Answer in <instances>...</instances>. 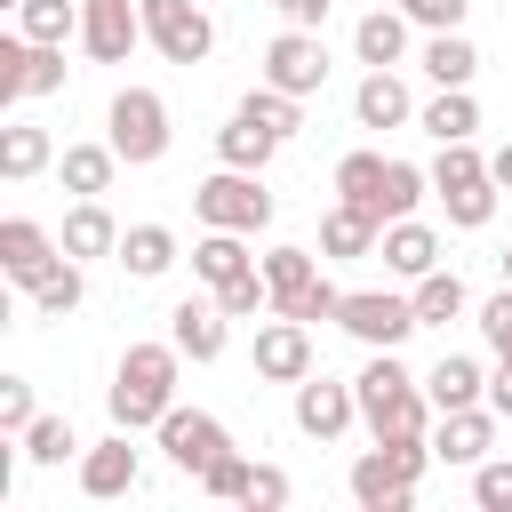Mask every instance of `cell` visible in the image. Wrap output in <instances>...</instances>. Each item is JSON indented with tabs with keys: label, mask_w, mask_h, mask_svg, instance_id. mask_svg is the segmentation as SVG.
<instances>
[{
	"label": "cell",
	"mask_w": 512,
	"mask_h": 512,
	"mask_svg": "<svg viewBox=\"0 0 512 512\" xmlns=\"http://www.w3.org/2000/svg\"><path fill=\"white\" fill-rule=\"evenodd\" d=\"M352 392H360V416H368L376 440H432V392H424L392 352H376V360L352 376Z\"/></svg>",
	"instance_id": "cell-1"
},
{
	"label": "cell",
	"mask_w": 512,
	"mask_h": 512,
	"mask_svg": "<svg viewBox=\"0 0 512 512\" xmlns=\"http://www.w3.org/2000/svg\"><path fill=\"white\" fill-rule=\"evenodd\" d=\"M176 368H184V352L176 344H128L120 352V376H112V424H128V432H144V424H160L168 408H176Z\"/></svg>",
	"instance_id": "cell-2"
},
{
	"label": "cell",
	"mask_w": 512,
	"mask_h": 512,
	"mask_svg": "<svg viewBox=\"0 0 512 512\" xmlns=\"http://www.w3.org/2000/svg\"><path fill=\"white\" fill-rule=\"evenodd\" d=\"M424 464H440L432 440H376V448L352 464V504H360V512H408Z\"/></svg>",
	"instance_id": "cell-3"
},
{
	"label": "cell",
	"mask_w": 512,
	"mask_h": 512,
	"mask_svg": "<svg viewBox=\"0 0 512 512\" xmlns=\"http://www.w3.org/2000/svg\"><path fill=\"white\" fill-rule=\"evenodd\" d=\"M192 208H200V224H216V232H264L272 224V192L256 184V168H216L200 192H192Z\"/></svg>",
	"instance_id": "cell-4"
},
{
	"label": "cell",
	"mask_w": 512,
	"mask_h": 512,
	"mask_svg": "<svg viewBox=\"0 0 512 512\" xmlns=\"http://www.w3.org/2000/svg\"><path fill=\"white\" fill-rule=\"evenodd\" d=\"M264 280H272V312H288V320H336V304H344V288L320 280L312 248H272Z\"/></svg>",
	"instance_id": "cell-5"
},
{
	"label": "cell",
	"mask_w": 512,
	"mask_h": 512,
	"mask_svg": "<svg viewBox=\"0 0 512 512\" xmlns=\"http://www.w3.org/2000/svg\"><path fill=\"white\" fill-rule=\"evenodd\" d=\"M336 328H344V336H360L368 352H400L424 320H416V296H392V288H352V296L336 304Z\"/></svg>",
	"instance_id": "cell-6"
},
{
	"label": "cell",
	"mask_w": 512,
	"mask_h": 512,
	"mask_svg": "<svg viewBox=\"0 0 512 512\" xmlns=\"http://www.w3.org/2000/svg\"><path fill=\"white\" fill-rule=\"evenodd\" d=\"M104 128H112L104 144H112L128 168H152V160L168 152V104H160L152 88H120L112 112H104Z\"/></svg>",
	"instance_id": "cell-7"
},
{
	"label": "cell",
	"mask_w": 512,
	"mask_h": 512,
	"mask_svg": "<svg viewBox=\"0 0 512 512\" xmlns=\"http://www.w3.org/2000/svg\"><path fill=\"white\" fill-rule=\"evenodd\" d=\"M64 88V48L56 40H24V32H0V104H24V96H56Z\"/></svg>",
	"instance_id": "cell-8"
},
{
	"label": "cell",
	"mask_w": 512,
	"mask_h": 512,
	"mask_svg": "<svg viewBox=\"0 0 512 512\" xmlns=\"http://www.w3.org/2000/svg\"><path fill=\"white\" fill-rule=\"evenodd\" d=\"M144 40H152L168 64H208L216 24H208L200 0H144Z\"/></svg>",
	"instance_id": "cell-9"
},
{
	"label": "cell",
	"mask_w": 512,
	"mask_h": 512,
	"mask_svg": "<svg viewBox=\"0 0 512 512\" xmlns=\"http://www.w3.org/2000/svg\"><path fill=\"white\" fill-rule=\"evenodd\" d=\"M152 432H160L168 464H176V472H192V480H200V472H208V464H216V456L232 448V432H224V424H216L208 408H168V416H160Z\"/></svg>",
	"instance_id": "cell-10"
},
{
	"label": "cell",
	"mask_w": 512,
	"mask_h": 512,
	"mask_svg": "<svg viewBox=\"0 0 512 512\" xmlns=\"http://www.w3.org/2000/svg\"><path fill=\"white\" fill-rule=\"evenodd\" d=\"M264 80L288 88V96H320V88H328V48H320V32L288 24V32L264 48Z\"/></svg>",
	"instance_id": "cell-11"
},
{
	"label": "cell",
	"mask_w": 512,
	"mask_h": 512,
	"mask_svg": "<svg viewBox=\"0 0 512 512\" xmlns=\"http://www.w3.org/2000/svg\"><path fill=\"white\" fill-rule=\"evenodd\" d=\"M136 40H144V0H80V48L96 64H128Z\"/></svg>",
	"instance_id": "cell-12"
},
{
	"label": "cell",
	"mask_w": 512,
	"mask_h": 512,
	"mask_svg": "<svg viewBox=\"0 0 512 512\" xmlns=\"http://www.w3.org/2000/svg\"><path fill=\"white\" fill-rule=\"evenodd\" d=\"M56 264H64V240H56L48 224H32V216H8V224H0V272H8L24 296H32V280H48Z\"/></svg>",
	"instance_id": "cell-13"
},
{
	"label": "cell",
	"mask_w": 512,
	"mask_h": 512,
	"mask_svg": "<svg viewBox=\"0 0 512 512\" xmlns=\"http://www.w3.org/2000/svg\"><path fill=\"white\" fill-rule=\"evenodd\" d=\"M256 376H272V384H304L312 376V320H264L256 328Z\"/></svg>",
	"instance_id": "cell-14"
},
{
	"label": "cell",
	"mask_w": 512,
	"mask_h": 512,
	"mask_svg": "<svg viewBox=\"0 0 512 512\" xmlns=\"http://www.w3.org/2000/svg\"><path fill=\"white\" fill-rule=\"evenodd\" d=\"M352 416H360V392L352 384H336V376H304L296 384V432L304 440H336Z\"/></svg>",
	"instance_id": "cell-15"
},
{
	"label": "cell",
	"mask_w": 512,
	"mask_h": 512,
	"mask_svg": "<svg viewBox=\"0 0 512 512\" xmlns=\"http://www.w3.org/2000/svg\"><path fill=\"white\" fill-rule=\"evenodd\" d=\"M488 448H496V408H440V424H432L440 464H488Z\"/></svg>",
	"instance_id": "cell-16"
},
{
	"label": "cell",
	"mask_w": 512,
	"mask_h": 512,
	"mask_svg": "<svg viewBox=\"0 0 512 512\" xmlns=\"http://www.w3.org/2000/svg\"><path fill=\"white\" fill-rule=\"evenodd\" d=\"M224 320H232V312H224L216 296H208V304L184 296V304L168 312V344H176L184 360H216V352H224Z\"/></svg>",
	"instance_id": "cell-17"
},
{
	"label": "cell",
	"mask_w": 512,
	"mask_h": 512,
	"mask_svg": "<svg viewBox=\"0 0 512 512\" xmlns=\"http://www.w3.org/2000/svg\"><path fill=\"white\" fill-rule=\"evenodd\" d=\"M80 488H88L96 504L136 488V448H128V424H112V440H96V448L80 456Z\"/></svg>",
	"instance_id": "cell-18"
},
{
	"label": "cell",
	"mask_w": 512,
	"mask_h": 512,
	"mask_svg": "<svg viewBox=\"0 0 512 512\" xmlns=\"http://www.w3.org/2000/svg\"><path fill=\"white\" fill-rule=\"evenodd\" d=\"M416 104H408V80L392 72V64H368V80L352 88V120L360 128H400Z\"/></svg>",
	"instance_id": "cell-19"
},
{
	"label": "cell",
	"mask_w": 512,
	"mask_h": 512,
	"mask_svg": "<svg viewBox=\"0 0 512 512\" xmlns=\"http://www.w3.org/2000/svg\"><path fill=\"white\" fill-rule=\"evenodd\" d=\"M376 240H384V216L360 200H336L320 216V256H376Z\"/></svg>",
	"instance_id": "cell-20"
},
{
	"label": "cell",
	"mask_w": 512,
	"mask_h": 512,
	"mask_svg": "<svg viewBox=\"0 0 512 512\" xmlns=\"http://www.w3.org/2000/svg\"><path fill=\"white\" fill-rule=\"evenodd\" d=\"M376 256H384L400 280H424V272H440V232H432V224H416V216H400V224H384Z\"/></svg>",
	"instance_id": "cell-21"
},
{
	"label": "cell",
	"mask_w": 512,
	"mask_h": 512,
	"mask_svg": "<svg viewBox=\"0 0 512 512\" xmlns=\"http://www.w3.org/2000/svg\"><path fill=\"white\" fill-rule=\"evenodd\" d=\"M424 392H432V408H480L488 400V376H480L472 352H440L432 376H424Z\"/></svg>",
	"instance_id": "cell-22"
},
{
	"label": "cell",
	"mask_w": 512,
	"mask_h": 512,
	"mask_svg": "<svg viewBox=\"0 0 512 512\" xmlns=\"http://www.w3.org/2000/svg\"><path fill=\"white\" fill-rule=\"evenodd\" d=\"M112 168H120V152H112V144H64L56 184H64V192H80V200H104V192H112Z\"/></svg>",
	"instance_id": "cell-23"
},
{
	"label": "cell",
	"mask_w": 512,
	"mask_h": 512,
	"mask_svg": "<svg viewBox=\"0 0 512 512\" xmlns=\"http://www.w3.org/2000/svg\"><path fill=\"white\" fill-rule=\"evenodd\" d=\"M56 240H64V256H80V264H88V256H120V224H112L104 200H80V208L64 216Z\"/></svg>",
	"instance_id": "cell-24"
},
{
	"label": "cell",
	"mask_w": 512,
	"mask_h": 512,
	"mask_svg": "<svg viewBox=\"0 0 512 512\" xmlns=\"http://www.w3.org/2000/svg\"><path fill=\"white\" fill-rule=\"evenodd\" d=\"M192 272L208 280V288H224V280H240V272H256V256H248V232H200L192 240Z\"/></svg>",
	"instance_id": "cell-25"
},
{
	"label": "cell",
	"mask_w": 512,
	"mask_h": 512,
	"mask_svg": "<svg viewBox=\"0 0 512 512\" xmlns=\"http://www.w3.org/2000/svg\"><path fill=\"white\" fill-rule=\"evenodd\" d=\"M216 152H224V168H256V176H264V160L280 152V136H272L256 112H232V120L216 128Z\"/></svg>",
	"instance_id": "cell-26"
},
{
	"label": "cell",
	"mask_w": 512,
	"mask_h": 512,
	"mask_svg": "<svg viewBox=\"0 0 512 512\" xmlns=\"http://www.w3.org/2000/svg\"><path fill=\"white\" fill-rule=\"evenodd\" d=\"M168 264H176V232L168 224H128L120 232V272L128 280H160Z\"/></svg>",
	"instance_id": "cell-27"
},
{
	"label": "cell",
	"mask_w": 512,
	"mask_h": 512,
	"mask_svg": "<svg viewBox=\"0 0 512 512\" xmlns=\"http://www.w3.org/2000/svg\"><path fill=\"white\" fill-rule=\"evenodd\" d=\"M56 160V144H48V128H32V120H8L0 128V176L8 184H24V176H40Z\"/></svg>",
	"instance_id": "cell-28"
},
{
	"label": "cell",
	"mask_w": 512,
	"mask_h": 512,
	"mask_svg": "<svg viewBox=\"0 0 512 512\" xmlns=\"http://www.w3.org/2000/svg\"><path fill=\"white\" fill-rule=\"evenodd\" d=\"M424 72H432V88H472L480 48H472L464 32H432V40H424Z\"/></svg>",
	"instance_id": "cell-29"
},
{
	"label": "cell",
	"mask_w": 512,
	"mask_h": 512,
	"mask_svg": "<svg viewBox=\"0 0 512 512\" xmlns=\"http://www.w3.org/2000/svg\"><path fill=\"white\" fill-rule=\"evenodd\" d=\"M416 120H424V136H432V144H464V136L480 128V104H472V88H440Z\"/></svg>",
	"instance_id": "cell-30"
},
{
	"label": "cell",
	"mask_w": 512,
	"mask_h": 512,
	"mask_svg": "<svg viewBox=\"0 0 512 512\" xmlns=\"http://www.w3.org/2000/svg\"><path fill=\"white\" fill-rule=\"evenodd\" d=\"M432 192V168H416V160H384V184H376V216L384 224H400V216H416V200Z\"/></svg>",
	"instance_id": "cell-31"
},
{
	"label": "cell",
	"mask_w": 512,
	"mask_h": 512,
	"mask_svg": "<svg viewBox=\"0 0 512 512\" xmlns=\"http://www.w3.org/2000/svg\"><path fill=\"white\" fill-rule=\"evenodd\" d=\"M352 48H360V64H400V48H408V16H400V8L360 16V24H352Z\"/></svg>",
	"instance_id": "cell-32"
},
{
	"label": "cell",
	"mask_w": 512,
	"mask_h": 512,
	"mask_svg": "<svg viewBox=\"0 0 512 512\" xmlns=\"http://www.w3.org/2000/svg\"><path fill=\"white\" fill-rule=\"evenodd\" d=\"M80 296H88V280H80V256H64L48 280H32V312H40V320H64V312H80Z\"/></svg>",
	"instance_id": "cell-33"
},
{
	"label": "cell",
	"mask_w": 512,
	"mask_h": 512,
	"mask_svg": "<svg viewBox=\"0 0 512 512\" xmlns=\"http://www.w3.org/2000/svg\"><path fill=\"white\" fill-rule=\"evenodd\" d=\"M16 32H24V40H56V48H64V40L80 32V8H72V0H16Z\"/></svg>",
	"instance_id": "cell-34"
},
{
	"label": "cell",
	"mask_w": 512,
	"mask_h": 512,
	"mask_svg": "<svg viewBox=\"0 0 512 512\" xmlns=\"http://www.w3.org/2000/svg\"><path fill=\"white\" fill-rule=\"evenodd\" d=\"M240 112H256V120H264L280 144L304 128V96H288V88H272V80H264V88H248V96H240Z\"/></svg>",
	"instance_id": "cell-35"
},
{
	"label": "cell",
	"mask_w": 512,
	"mask_h": 512,
	"mask_svg": "<svg viewBox=\"0 0 512 512\" xmlns=\"http://www.w3.org/2000/svg\"><path fill=\"white\" fill-rule=\"evenodd\" d=\"M496 192H504L496 176H472V184H448V192H440V208H448V224H464V232H480V224L496 216Z\"/></svg>",
	"instance_id": "cell-36"
},
{
	"label": "cell",
	"mask_w": 512,
	"mask_h": 512,
	"mask_svg": "<svg viewBox=\"0 0 512 512\" xmlns=\"http://www.w3.org/2000/svg\"><path fill=\"white\" fill-rule=\"evenodd\" d=\"M456 312H464V280H456L448 264L424 272V280H416V320H424V328H448Z\"/></svg>",
	"instance_id": "cell-37"
},
{
	"label": "cell",
	"mask_w": 512,
	"mask_h": 512,
	"mask_svg": "<svg viewBox=\"0 0 512 512\" xmlns=\"http://www.w3.org/2000/svg\"><path fill=\"white\" fill-rule=\"evenodd\" d=\"M376 184H384V152H344V160H336V200L376 208Z\"/></svg>",
	"instance_id": "cell-38"
},
{
	"label": "cell",
	"mask_w": 512,
	"mask_h": 512,
	"mask_svg": "<svg viewBox=\"0 0 512 512\" xmlns=\"http://www.w3.org/2000/svg\"><path fill=\"white\" fill-rule=\"evenodd\" d=\"M16 440H24V456H32V464H64V456H72V448H80V440H72V424H64V416H32V424H24V432H16Z\"/></svg>",
	"instance_id": "cell-39"
},
{
	"label": "cell",
	"mask_w": 512,
	"mask_h": 512,
	"mask_svg": "<svg viewBox=\"0 0 512 512\" xmlns=\"http://www.w3.org/2000/svg\"><path fill=\"white\" fill-rule=\"evenodd\" d=\"M248 472H256V464H248L240 448H224V456H216V464L200 472V496H216V504H240V488H248Z\"/></svg>",
	"instance_id": "cell-40"
},
{
	"label": "cell",
	"mask_w": 512,
	"mask_h": 512,
	"mask_svg": "<svg viewBox=\"0 0 512 512\" xmlns=\"http://www.w3.org/2000/svg\"><path fill=\"white\" fill-rule=\"evenodd\" d=\"M472 504H480V512H512V456L472 464Z\"/></svg>",
	"instance_id": "cell-41"
},
{
	"label": "cell",
	"mask_w": 512,
	"mask_h": 512,
	"mask_svg": "<svg viewBox=\"0 0 512 512\" xmlns=\"http://www.w3.org/2000/svg\"><path fill=\"white\" fill-rule=\"evenodd\" d=\"M472 176H488V160L472 152V136H464V144H440V160H432V192H448V184H472Z\"/></svg>",
	"instance_id": "cell-42"
},
{
	"label": "cell",
	"mask_w": 512,
	"mask_h": 512,
	"mask_svg": "<svg viewBox=\"0 0 512 512\" xmlns=\"http://www.w3.org/2000/svg\"><path fill=\"white\" fill-rule=\"evenodd\" d=\"M216 304H224L232 320H248V312H264V304H272V280H264V272H240V280H224V288H216Z\"/></svg>",
	"instance_id": "cell-43"
},
{
	"label": "cell",
	"mask_w": 512,
	"mask_h": 512,
	"mask_svg": "<svg viewBox=\"0 0 512 512\" xmlns=\"http://www.w3.org/2000/svg\"><path fill=\"white\" fill-rule=\"evenodd\" d=\"M288 496H296V488H288V472H280V464H256V472H248V488H240V504H248V512H280Z\"/></svg>",
	"instance_id": "cell-44"
},
{
	"label": "cell",
	"mask_w": 512,
	"mask_h": 512,
	"mask_svg": "<svg viewBox=\"0 0 512 512\" xmlns=\"http://www.w3.org/2000/svg\"><path fill=\"white\" fill-rule=\"evenodd\" d=\"M392 8H400V16H408V24H424V32H456V24H464V8H472V0H392Z\"/></svg>",
	"instance_id": "cell-45"
},
{
	"label": "cell",
	"mask_w": 512,
	"mask_h": 512,
	"mask_svg": "<svg viewBox=\"0 0 512 512\" xmlns=\"http://www.w3.org/2000/svg\"><path fill=\"white\" fill-rule=\"evenodd\" d=\"M480 336L496 344V360H512V280H504V288L480 304Z\"/></svg>",
	"instance_id": "cell-46"
},
{
	"label": "cell",
	"mask_w": 512,
	"mask_h": 512,
	"mask_svg": "<svg viewBox=\"0 0 512 512\" xmlns=\"http://www.w3.org/2000/svg\"><path fill=\"white\" fill-rule=\"evenodd\" d=\"M40 408H32V384L24 376H0V432H24Z\"/></svg>",
	"instance_id": "cell-47"
},
{
	"label": "cell",
	"mask_w": 512,
	"mask_h": 512,
	"mask_svg": "<svg viewBox=\"0 0 512 512\" xmlns=\"http://www.w3.org/2000/svg\"><path fill=\"white\" fill-rule=\"evenodd\" d=\"M272 8H280V16H288V24H304V32H320V24H328V8H336V0H272Z\"/></svg>",
	"instance_id": "cell-48"
},
{
	"label": "cell",
	"mask_w": 512,
	"mask_h": 512,
	"mask_svg": "<svg viewBox=\"0 0 512 512\" xmlns=\"http://www.w3.org/2000/svg\"><path fill=\"white\" fill-rule=\"evenodd\" d=\"M488 408L512 416V360H496V376H488Z\"/></svg>",
	"instance_id": "cell-49"
},
{
	"label": "cell",
	"mask_w": 512,
	"mask_h": 512,
	"mask_svg": "<svg viewBox=\"0 0 512 512\" xmlns=\"http://www.w3.org/2000/svg\"><path fill=\"white\" fill-rule=\"evenodd\" d=\"M488 176H496V184H504V192H512V144H504V152H496V160H488Z\"/></svg>",
	"instance_id": "cell-50"
},
{
	"label": "cell",
	"mask_w": 512,
	"mask_h": 512,
	"mask_svg": "<svg viewBox=\"0 0 512 512\" xmlns=\"http://www.w3.org/2000/svg\"><path fill=\"white\" fill-rule=\"evenodd\" d=\"M496 272H504V280H512V248H504V256H496Z\"/></svg>",
	"instance_id": "cell-51"
},
{
	"label": "cell",
	"mask_w": 512,
	"mask_h": 512,
	"mask_svg": "<svg viewBox=\"0 0 512 512\" xmlns=\"http://www.w3.org/2000/svg\"><path fill=\"white\" fill-rule=\"evenodd\" d=\"M504 456H512V448H504Z\"/></svg>",
	"instance_id": "cell-52"
},
{
	"label": "cell",
	"mask_w": 512,
	"mask_h": 512,
	"mask_svg": "<svg viewBox=\"0 0 512 512\" xmlns=\"http://www.w3.org/2000/svg\"><path fill=\"white\" fill-rule=\"evenodd\" d=\"M8 8H16V0H8Z\"/></svg>",
	"instance_id": "cell-53"
}]
</instances>
